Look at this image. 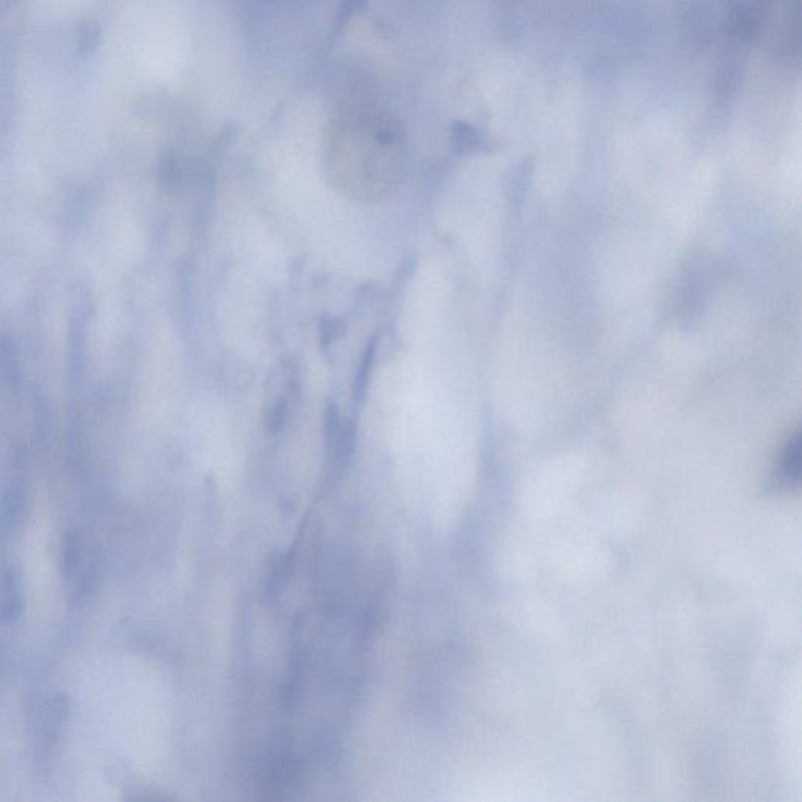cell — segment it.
Segmentation results:
<instances>
[{"mask_svg": "<svg viewBox=\"0 0 802 802\" xmlns=\"http://www.w3.org/2000/svg\"><path fill=\"white\" fill-rule=\"evenodd\" d=\"M328 444L331 459H333V466L342 469L347 459L350 458L351 450H353V425L348 422V419L340 416L337 409H328Z\"/></svg>", "mask_w": 802, "mask_h": 802, "instance_id": "obj_1", "label": "cell"}, {"mask_svg": "<svg viewBox=\"0 0 802 802\" xmlns=\"http://www.w3.org/2000/svg\"><path fill=\"white\" fill-rule=\"evenodd\" d=\"M21 611L22 593L18 575L13 569H7L0 580V621H16Z\"/></svg>", "mask_w": 802, "mask_h": 802, "instance_id": "obj_2", "label": "cell"}, {"mask_svg": "<svg viewBox=\"0 0 802 802\" xmlns=\"http://www.w3.org/2000/svg\"><path fill=\"white\" fill-rule=\"evenodd\" d=\"M375 351H376V342H372V344L367 347V351H365L364 358H362L361 365H359L358 375H356L355 381V397H362L364 395L365 389H367V383H369L370 372H372V364L375 361Z\"/></svg>", "mask_w": 802, "mask_h": 802, "instance_id": "obj_3", "label": "cell"}, {"mask_svg": "<svg viewBox=\"0 0 802 802\" xmlns=\"http://www.w3.org/2000/svg\"><path fill=\"white\" fill-rule=\"evenodd\" d=\"M799 463H801V442L799 434H795L785 448L784 470L788 478H798Z\"/></svg>", "mask_w": 802, "mask_h": 802, "instance_id": "obj_4", "label": "cell"}, {"mask_svg": "<svg viewBox=\"0 0 802 802\" xmlns=\"http://www.w3.org/2000/svg\"><path fill=\"white\" fill-rule=\"evenodd\" d=\"M77 560H79V547H77L76 536L66 535L65 542H63L62 566L63 572L68 577L76 571Z\"/></svg>", "mask_w": 802, "mask_h": 802, "instance_id": "obj_5", "label": "cell"}]
</instances>
